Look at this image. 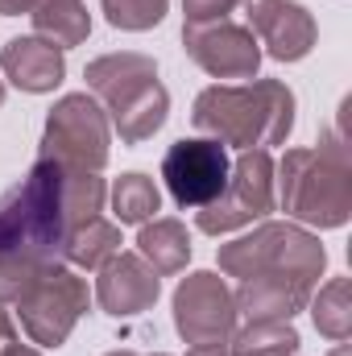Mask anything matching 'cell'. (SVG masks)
I'll return each instance as SVG.
<instances>
[{
    "label": "cell",
    "instance_id": "30bf717a",
    "mask_svg": "<svg viewBox=\"0 0 352 356\" xmlns=\"http://www.w3.org/2000/svg\"><path fill=\"white\" fill-rule=\"evenodd\" d=\"M228 170H232L228 145H220L211 137H182L162 158V182H166V191L175 195L178 207H191V211L207 207L224 191Z\"/></svg>",
    "mask_w": 352,
    "mask_h": 356
},
{
    "label": "cell",
    "instance_id": "7402d4cb",
    "mask_svg": "<svg viewBox=\"0 0 352 356\" xmlns=\"http://www.w3.org/2000/svg\"><path fill=\"white\" fill-rule=\"evenodd\" d=\"M104 4V17L112 29H125V33H145L154 25H162L166 17V4L170 0H99Z\"/></svg>",
    "mask_w": 352,
    "mask_h": 356
},
{
    "label": "cell",
    "instance_id": "83f0119b",
    "mask_svg": "<svg viewBox=\"0 0 352 356\" xmlns=\"http://www.w3.org/2000/svg\"><path fill=\"white\" fill-rule=\"evenodd\" d=\"M108 356H141V353H133V348H116V353H108ZM154 356H170V353H154Z\"/></svg>",
    "mask_w": 352,
    "mask_h": 356
},
{
    "label": "cell",
    "instance_id": "8fae6325",
    "mask_svg": "<svg viewBox=\"0 0 352 356\" xmlns=\"http://www.w3.org/2000/svg\"><path fill=\"white\" fill-rule=\"evenodd\" d=\"M182 50L211 79L249 83V79H257V67H262V42L253 38V29L228 21V17L207 21V25H182Z\"/></svg>",
    "mask_w": 352,
    "mask_h": 356
},
{
    "label": "cell",
    "instance_id": "ba28073f",
    "mask_svg": "<svg viewBox=\"0 0 352 356\" xmlns=\"http://www.w3.org/2000/svg\"><path fill=\"white\" fill-rule=\"evenodd\" d=\"M278 207L273 195V158L269 149H241V158L232 162L224 191L195 211V228L207 236H224L237 232L245 224H257Z\"/></svg>",
    "mask_w": 352,
    "mask_h": 356
},
{
    "label": "cell",
    "instance_id": "4fadbf2b",
    "mask_svg": "<svg viewBox=\"0 0 352 356\" xmlns=\"http://www.w3.org/2000/svg\"><path fill=\"white\" fill-rule=\"evenodd\" d=\"M0 75L13 88L29 91V95H46L67 79V50L50 46L46 38L29 33V38H8L0 50Z\"/></svg>",
    "mask_w": 352,
    "mask_h": 356
},
{
    "label": "cell",
    "instance_id": "7c38bea8",
    "mask_svg": "<svg viewBox=\"0 0 352 356\" xmlns=\"http://www.w3.org/2000/svg\"><path fill=\"white\" fill-rule=\"evenodd\" d=\"M95 302L104 307V315L112 319H129V315H141L158 302L162 294V277L145 266L137 253H116L108 257L104 266L95 269Z\"/></svg>",
    "mask_w": 352,
    "mask_h": 356
},
{
    "label": "cell",
    "instance_id": "4dcf8cb0",
    "mask_svg": "<svg viewBox=\"0 0 352 356\" xmlns=\"http://www.w3.org/2000/svg\"><path fill=\"white\" fill-rule=\"evenodd\" d=\"M294 356H298V353H294Z\"/></svg>",
    "mask_w": 352,
    "mask_h": 356
},
{
    "label": "cell",
    "instance_id": "484cf974",
    "mask_svg": "<svg viewBox=\"0 0 352 356\" xmlns=\"http://www.w3.org/2000/svg\"><path fill=\"white\" fill-rule=\"evenodd\" d=\"M38 0H0V17H21V13H33Z\"/></svg>",
    "mask_w": 352,
    "mask_h": 356
},
{
    "label": "cell",
    "instance_id": "9a60e30c",
    "mask_svg": "<svg viewBox=\"0 0 352 356\" xmlns=\"http://www.w3.org/2000/svg\"><path fill=\"white\" fill-rule=\"evenodd\" d=\"M315 38H319V25H315V17L298 0H282L278 13L265 21V29L257 33L265 54L278 58V63H303L311 54Z\"/></svg>",
    "mask_w": 352,
    "mask_h": 356
},
{
    "label": "cell",
    "instance_id": "5b68a950",
    "mask_svg": "<svg viewBox=\"0 0 352 356\" xmlns=\"http://www.w3.org/2000/svg\"><path fill=\"white\" fill-rule=\"evenodd\" d=\"M216 261H220V273H228L237 282L278 273V277H294V282L315 290V282L323 277V266H328V253H323L319 236L307 232L303 224L262 220L253 232L220 245Z\"/></svg>",
    "mask_w": 352,
    "mask_h": 356
},
{
    "label": "cell",
    "instance_id": "d4e9b609",
    "mask_svg": "<svg viewBox=\"0 0 352 356\" xmlns=\"http://www.w3.org/2000/svg\"><path fill=\"white\" fill-rule=\"evenodd\" d=\"M186 356H232V353H228V340H216V344H191Z\"/></svg>",
    "mask_w": 352,
    "mask_h": 356
},
{
    "label": "cell",
    "instance_id": "9c48e42d",
    "mask_svg": "<svg viewBox=\"0 0 352 356\" xmlns=\"http://www.w3.org/2000/svg\"><path fill=\"white\" fill-rule=\"evenodd\" d=\"M170 307H175V332L186 344H216V340H232V332H237L232 290L211 269L186 273L178 282Z\"/></svg>",
    "mask_w": 352,
    "mask_h": 356
},
{
    "label": "cell",
    "instance_id": "277c9868",
    "mask_svg": "<svg viewBox=\"0 0 352 356\" xmlns=\"http://www.w3.org/2000/svg\"><path fill=\"white\" fill-rule=\"evenodd\" d=\"M63 166L38 158L29 175L0 195V253H17L29 261H63Z\"/></svg>",
    "mask_w": 352,
    "mask_h": 356
},
{
    "label": "cell",
    "instance_id": "44dd1931",
    "mask_svg": "<svg viewBox=\"0 0 352 356\" xmlns=\"http://www.w3.org/2000/svg\"><path fill=\"white\" fill-rule=\"evenodd\" d=\"M298 332L290 319H273V323H245L241 332H232L228 353L232 356H294L298 353Z\"/></svg>",
    "mask_w": 352,
    "mask_h": 356
},
{
    "label": "cell",
    "instance_id": "8992f818",
    "mask_svg": "<svg viewBox=\"0 0 352 356\" xmlns=\"http://www.w3.org/2000/svg\"><path fill=\"white\" fill-rule=\"evenodd\" d=\"M108 154H112V124H108V112L99 108V99L88 91L63 95L46 116L38 158L54 162L63 170L99 175L108 166Z\"/></svg>",
    "mask_w": 352,
    "mask_h": 356
},
{
    "label": "cell",
    "instance_id": "603a6c76",
    "mask_svg": "<svg viewBox=\"0 0 352 356\" xmlns=\"http://www.w3.org/2000/svg\"><path fill=\"white\" fill-rule=\"evenodd\" d=\"M232 8H237V0H182V17H186V25L224 21Z\"/></svg>",
    "mask_w": 352,
    "mask_h": 356
},
{
    "label": "cell",
    "instance_id": "52a82bcc",
    "mask_svg": "<svg viewBox=\"0 0 352 356\" xmlns=\"http://www.w3.org/2000/svg\"><path fill=\"white\" fill-rule=\"evenodd\" d=\"M21 315V327L33 344L42 348H63L75 332V323L88 315L91 290L88 282L67 266V261H50L38 269V277L25 286V294L13 302Z\"/></svg>",
    "mask_w": 352,
    "mask_h": 356
},
{
    "label": "cell",
    "instance_id": "6da1fadb",
    "mask_svg": "<svg viewBox=\"0 0 352 356\" xmlns=\"http://www.w3.org/2000/svg\"><path fill=\"white\" fill-rule=\"evenodd\" d=\"M298 99L282 79L216 83L203 88L191 104V124L232 149H269L294 133Z\"/></svg>",
    "mask_w": 352,
    "mask_h": 356
},
{
    "label": "cell",
    "instance_id": "7a4b0ae2",
    "mask_svg": "<svg viewBox=\"0 0 352 356\" xmlns=\"http://www.w3.org/2000/svg\"><path fill=\"white\" fill-rule=\"evenodd\" d=\"M273 195L307 228H344L352 216V162L340 129H328L311 149H286L273 162Z\"/></svg>",
    "mask_w": 352,
    "mask_h": 356
},
{
    "label": "cell",
    "instance_id": "5bb4252c",
    "mask_svg": "<svg viewBox=\"0 0 352 356\" xmlns=\"http://www.w3.org/2000/svg\"><path fill=\"white\" fill-rule=\"evenodd\" d=\"M311 294L315 290L303 286V282H294V277L265 273V277L237 282L232 302H237V315H245L249 323H273V319H294L298 311H307Z\"/></svg>",
    "mask_w": 352,
    "mask_h": 356
},
{
    "label": "cell",
    "instance_id": "2e32d148",
    "mask_svg": "<svg viewBox=\"0 0 352 356\" xmlns=\"http://www.w3.org/2000/svg\"><path fill=\"white\" fill-rule=\"evenodd\" d=\"M137 257L154 269L158 277H170L182 273L191 261V232L186 224L175 216H162V220H150L141 224V236H137Z\"/></svg>",
    "mask_w": 352,
    "mask_h": 356
},
{
    "label": "cell",
    "instance_id": "e0dca14e",
    "mask_svg": "<svg viewBox=\"0 0 352 356\" xmlns=\"http://www.w3.org/2000/svg\"><path fill=\"white\" fill-rule=\"evenodd\" d=\"M29 17H33L38 38H46L58 50L83 46L91 33V13L83 0H38Z\"/></svg>",
    "mask_w": 352,
    "mask_h": 356
},
{
    "label": "cell",
    "instance_id": "cb8c5ba5",
    "mask_svg": "<svg viewBox=\"0 0 352 356\" xmlns=\"http://www.w3.org/2000/svg\"><path fill=\"white\" fill-rule=\"evenodd\" d=\"M278 4L282 0H237V8L245 13V29H253V38L265 29V21L278 13Z\"/></svg>",
    "mask_w": 352,
    "mask_h": 356
},
{
    "label": "cell",
    "instance_id": "f546056e",
    "mask_svg": "<svg viewBox=\"0 0 352 356\" xmlns=\"http://www.w3.org/2000/svg\"><path fill=\"white\" fill-rule=\"evenodd\" d=\"M0 104H4V79H0Z\"/></svg>",
    "mask_w": 352,
    "mask_h": 356
},
{
    "label": "cell",
    "instance_id": "3957f363",
    "mask_svg": "<svg viewBox=\"0 0 352 356\" xmlns=\"http://www.w3.org/2000/svg\"><path fill=\"white\" fill-rule=\"evenodd\" d=\"M83 79L125 145L150 141L170 116V91L162 88L158 63L150 54H137V50L99 54L83 67Z\"/></svg>",
    "mask_w": 352,
    "mask_h": 356
},
{
    "label": "cell",
    "instance_id": "ffe728a7",
    "mask_svg": "<svg viewBox=\"0 0 352 356\" xmlns=\"http://www.w3.org/2000/svg\"><path fill=\"white\" fill-rule=\"evenodd\" d=\"M112 211H116V224H150V220H158V211H162L158 182L150 175H141V170L120 175L112 182Z\"/></svg>",
    "mask_w": 352,
    "mask_h": 356
},
{
    "label": "cell",
    "instance_id": "ac0fdd59",
    "mask_svg": "<svg viewBox=\"0 0 352 356\" xmlns=\"http://www.w3.org/2000/svg\"><path fill=\"white\" fill-rule=\"evenodd\" d=\"M116 253H120V224H112L104 216H95L63 236V261L71 269H99Z\"/></svg>",
    "mask_w": 352,
    "mask_h": 356
},
{
    "label": "cell",
    "instance_id": "4316f807",
    "mask_svg": "<svg viewBox=\"0 0 352 356\" xmlns=\"http://www.w3.org/2000/svg\"><path fill=\"white\" fill-rule=\"evenodd\" d=\"M0 356H42V353H38V348H29V344H21V340H17V344H8V348H0Z\"/></svg>",
    "mask_w": 352,
    "mask_h": 356
},
{
    "label": "cell",
    "instance_id": "f1b7e54d",
    "mask_svg": "<svg viewBox=\"0 0 352 356\" xmlns=\"http://www.w3.org/2000/svg\"><path fill=\"white\" fill-rule=\"evenodd\" d=\"M328 356H352V353H349V344H336V348H332Z\"/></svg>",
    "mask_w": 352,
    "mask_h": 356
},
{
    "label": "cell",
    "instance_id": "d6986e66",
    "mask_svg": "<svg viewBox=\"0 0 352 356\" xmlns=\"http://www.w3.org/2000/svg\"><path fill=\"white\" fill-rule=\"evenodd\" d=\"M311 319L315 332L328 336L332 344H344L352 336V277H332L319 286V294H311Z\"/></svg>",
    "mask_w": 352,
    "mask_h": 356
}]
</instances>
